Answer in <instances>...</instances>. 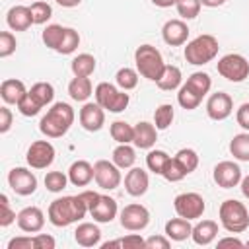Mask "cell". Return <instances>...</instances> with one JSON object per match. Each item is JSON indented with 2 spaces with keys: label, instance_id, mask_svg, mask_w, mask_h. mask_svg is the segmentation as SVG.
<instances>
[{
  "label": "cell",
  "instance_id": "1",
  "mask_svg": "<svg viewBox=\"0 0 249 249\" xmlns=\"http://www.w3.org/2000/svg\"><path fill=\"white\" fill-rule=\"evenodd\" d=\"M88 204L80 195L54 198L49 206V222L56 228H66L74 222H80L88 214Z\"/></svg>",
  "mask_w": 249,
  "mask_h": 249
},
{
  "label": "cell",
  "instance_id": "2",
  "mask_svg": "<svg viewBox=\"0 0 249 249\" xmlns=\"http://www.w3.org/2000/svg\"><path fill=\"white\" fill-rule=\"evenodd\" d=\"M74 117H76L74 109L68 103L58 101L47 111V115H43V119L39 123V130L47 138H60L70 130Z\"/></svg>",
  "mask_w": 249,
  "mask_h": 249
},
{
  "label": "cell",
  "instance_id": "3",
  "mask_svg": "<svg viewBox=\"0 0 249 249\" xmlns=\"http://www.w3.org/2000/svg\"><path fill=\"white\" fill-rule=\"evenodd\" d=\"M134 62L138 74L150 82H158L165 70L163 56L154 45H140L134 53Z\"/></svg>",
  "mask_w": 249,
  "mask_h": 249
},
{
  "label": "cell",
  "instance_id": "4",
  "mask_svg": "<svg viewBox=\"0 0 249 249\" xmlns=\"http://www.w3.org/2000/svg\"><path fill=\"white\" fill-rule=\"evenodd\" d=\"M218 216H220V224L230 233H243L249 228V210L245 208L243 202L235 198L224 200L220 204Z\"/></svg>",
  "mask_w": 249,
  "mask_h": 249
},
{
  "label": "cell",
  "instance_id": "5",
  "mask_svg": "<svg viewBox=\"0 0 249 249\" xmlns=\"http://www.w3.org/2000/svg\"><path fill=\"white\" fill-rule=\"evenodd\" d=\"M54 99V88L49 82H37L27 89L25 97L18 103V109L23 117H35L43 107L53 103Z\"/></svg>",
  "mask_w": 249,
  "mask_h": 249
},
{
  "label": "cell",
  "instance_id": "6",
  "mask_svg": "<svg viewBox=\"0 0 249 249\" xmlns=\"http://www.w3.org/2000/svg\"><path fill=\"white\" fill-rule=\"evenodd\" d=\"M218 49H220V47H218V39H216L214 35L204 33V35H198V37H195L193 41H189L183 54H185V60H187L189 64L202 66V64H208L210 60L216 58Z\"/></svg>",
  "mask_w": 249,
  "mask_h": 249
},
{
  "label": "cell",
  "instance_id": "7",
  "mask_svg": "<svg viewBox=\"0 0 249 249\" xmlns=\"http://www.w3.org/2000/svg\"><path fill=\"white\" fill-rule=\"evenodd\" d=\"M93 95H95V101H97L103 109H107V111H111V113H121V111H124V109L128 107V101H130V97H128V93H126L124 89H119V88H115V86L109 84V82L97 84Z\"/></svg>",
  "mask_w": 249,
  "mask_h": 249
},
{
  "label": "cell",
  "instance_id": "8",
  "mask_svg": "<svg viewBox=\"0 0 249 249\" xmlns=\"http://www.w3.org/2000/svg\"><path fill=\"white\" fill-rule=\"evenodd\" d=\"M218 74L230 82H243L249 76V62L237 53H230L218 60Z\"/></svg>",
  "mask_w": 249,
  "mask_h": 249
},
{
  "label": "cell",
  "instance_id": "9",
  "mask_svg": "<svg viewBox=\"0 0 249 249\" xmlns=\"http://www.w3.org/2000/svg\"><path fill=\"white\" fill-rule=\"evenodd\" d=\"M173 208H175L177 216L187 218V220H196L204 214L206 204H204V198L198 193H181V195L175 196Z\"/></svg>",
  "mask_w": 249,
  "mask_h": 249
},
{
  "label": "cell",
  "instance_id": "10",
  "mask_svg": "<svg viewBox=\"0 0 249 249\" xmlns=\"http://www.w3.org/2000/svg\"><path fill=\"white\" fill-rule=\"evenodd\" d=\"M93 179L99 189L103 191H113L121 185V167H117L109 160H97L93 163Z\"/></svg>",
  "mask_w": 249,
  "mask_h": 249
},
{
  "label": "cell",
  "instance_id": "11",
  "mask_svg": "<svg viewBox=\"0 0 249 249\" xmlns=\"http://www.w3.org/2000/svg\"><path fill=\"white\" fill-rule=\"evenodd\" d=\"M150 224V212L146 206L132 202L121 210V226L128 231H142Z\"/></svg>",
  "mask_w": 249,
  "mask_h": 249
},
{
  "label": "cell",
  "instance_id": "12",
  "mask_svg": "<svg viewBox=\"0 0 249 249\" xmlns=\"http://www.w3.org/2000/svg\"><path fill=\"white\" fill-rule=\"evenodd\" d=\"M25 160L33 169H47L54 161V146L49 140H35L27 148Z\"/></svg>",
  "mask_w": 249,
  "mask_h": 249
},
{
  "label": "cell",
  "instance_id": "13",
  "mask_svg": "<svg viewBox=\"0 0 249 249\" xmlns=\"http://www.w3.org/2000/svg\"><path fill=\"white\" fill-rule=\"evenodd\" d=\"M8 185L16 195L29 196L37 189V177L25 167H14L8 173Z\"/></svg>",
  "mask_w": 249,
  "mask_h": 249
},
{
  "label": "cell",
  "instance_id": "14",
  "mask_svg": "<svg viewBox=\"0 0 249 249\" xmlns=\"http://www.w3.org/2000/svg\"><path fill=\"white\" fill-rule=\"evenodd\" d=\"M212 177L216 181L218 187L222 189H231V187H237L241 183V167L233 161H220L214 165V171H212Z\"/></svg>",
  "mask_w": 249,
  "mask_h": 249
},
{
  "label": "cell",
  "instance_id": "15",
  "mask_svg": "<svg viewBox=\"0 0 249 249\" xmlns=\"http://www.w3.org/2000/svg\"><path fill=\"white\" fill-rule=\"evenodd\" d=\"M231 111H233V101L226 91H216L206 101V113L212 121H224L231 115Z\"/></svg>",
  "mask_w": 249,
  "mask_h": 249
},
{
  "label": "cell",
  "instance_id": "16",
  "mask_svg": "<svg viewBox=\"0 0 249 249\" xmlns=\"http://www.w3.org/2000/svg\"><path fill=\"white\" fill-rule=\"evenodd\" d=\"M80 124L88 132H97L105 124V109L95 101V103H84L80 109Z\"/></svg>",
  "mask_w": 249,
  "mask_h": 249
},
{
  "label": "cell",
  "instance_id": "17",
  "mask_svg": "<svg viewBox=\"0 0 249 249\" xmlns=\"http://www.w3.org/2000/svg\"><path fill=\"white\" fill-rule=\"evenodd\" d=\"M18 226L21 231H27V233H37L43 230L45 226V214L39 206H25L23 210L18 212Z\"/></svg>",
  "mask_w": 249,
  "mask_h": 249
},
{
  "label": "cell",
  "instance_id": "18",
  "mask_svg": "<svg viewBox=\"0 0 249 249\" xmlns=\"http://www.w3.org/2000/svg\"><path fill=\"white\" fill-rule=\"evenodd\" d=\"M161 37L169 47H181L189 39V27L183 19H169L161 27Z\"/></svg>",
  "mask_w": 249,
  "mask_h": 249
},
{
  "label": "cell",
  "instance_id": "19",
  "mask_svg": "<svg viewBox=\"0 0 249 249\" xmlns=\"http://www.w3.org/2000/svg\"><path fill=\"white\" fill-rule=\"evenodd\" d=\"M150 187V177L142 167H130L124 175V189L130 196H142Z\"/></svg>",
  "mask_w": 249,
  "mask_h": 249
},
{
  "label": "cell",
  "instance_id": "20",
  "mask_svg": "<svg viewBox=\"0 0 249 249\" xmlns=\"http://www.w3.org/2000/svg\"><path fill=\"white\" fill-rule=\"evenodd\" d=\"M6 23L12 31H27L33 25V16L29 6H12L6 14Z\"/></svg>",
  "mask_w": 249,
  "mask_h": 249
},
{
  "label": "cell",
  "instance_id": "21",
  "mask_svg": "<svg viewBox=\"0 0 249 249\" xmlns=\"http://www.w3.org/2000/svg\"><path fill=\"white\" fill-rule=\"evenodd\" d=\"M158 140V128L156 124L148 123V121H140L134 126V146L140 150H150Z\"/></svg>",
  "mask_w": 249,
  "mask_h": 249
},
{
  "label": "cell",
  "instance_id": "22",
  "mask_svg": "<svg viewBox=\"0 0 249 249\" xmlns=\"http://www.w3.org/2000/svg\"><path fill=\"white\" fill-rule=\"evenodd\" d=\"M68 179L74 187H86L93 179V165L86 160H78L68 167Z\"/></svg>",
  "mask_w": 249,
  "mask_h": 249
},
{
  "label": "cell",
  "instance_id": "23",
  "mask_svg": "<svg viewBox=\"0 0 249 249\" xmlns=\"http://www.w3.org/2000/svg\"><path fill=\"white\" fill-rule=\"evenodd\" d=\"M74 239L82 247H95L101 241V230L91 222H82L74 230Z\"/></svg>",
  "mask_w": 249,
  "mask_h": 249
},
{
  "label": "cell",
  "instance_id": "24",
  "mask_svg": "<svg viewBox=\"0 0 249 249\" xmlns=\"http://www.w3.org/2000/svg\"><path fill=\"white\" fill-rule=\"evenodd\" d=\"M27 89H25V84L21 80H16V78H10V80H4L2 86H0V97L4 99V103L8 105H18L23 97H25Z\"/></svg>",
  "mask_w": 249,
  "mask_h": 249
},
{
  "label": "cell",
  "instance_id": "25",
  "mask_svg": "<svg viewBox=\"0 0 249 249\" xmlns=\"http://www.w3.org/2000/svg\"><path fill=\"white\" fill-rule=\"evenodd\" d=\"M89 214H91V218L95 222L107 224V222H111L117 216V200L111 198V196H107V195H101L99 200H97V204L89 210Z\"/></svg>",
  "mask_w": 249,
  "mask_h": 249
},
{
  "label": "cell",
  "instance_id": "26",
  "mask_svg": "<svg viewBox=\"0 0 249 249\" xmlns=\"http://www.w3.org/2000/svg\"><path fill=\"white\" fill-rule=\"evenodd\" d=\"M216 235H218V224L214 220H202V222H198L196 226H193V233H191L193 241L196 245H202V247L204 245H210L216 239Z\"/></svg>",
  "mask_w": 249,
  "mask_h": 249
},
{
  "label": "cell",
  "instance_id": "27",
  "mask_svg": "<svg viewBox=\"0 0 249 249\" xmlns=\"http://www.w3.org/2000/svg\"><path fill=\"white\" fill-rule=\"evenodd\" d=\"M193 233V226L191 220L187 218H171L169 222H165V235L171 241H185L187 237H191Z\"/></svg>",
  "mask_w": 249,
  "mask_h": 249
},
{
  "label": "cell",
  "instance_id": "28",
  "mask_svg": "<svg viewBox=\"0 0 249 249\" xmlns=\"http://www.w3.org/2000/svg\"><path fill=\"white\" fill-rule=\"evenodd\" d=\"M95 58L88 53H82L78 56L72 58L70 62V68H72V74L74 76H82V78H89L93 72H95Z\"/></svg>",
  "mask_w": 249,
  "mask_h": 249
},
{
  "label": "cell",
  "instance_id": "29",
  "mask_svg": "<svg viewBox=\"0 0 249 249\" xmlns=\"http://www.w3.org/2000/svg\"><path fill=\"white\" fill-rule=\"evenodd\" d=\"M91 80L89 78H82V76H74L68 84V93L74 101H86L91 95Z\"/></svg>",
  "mask_w": 249,
  "mask_h": 249
},
{
  "label": "cell",
  "instance_id": "30",
  "mask_svg": "<svg viewBox=\"0 0 249 249\" xmlns=\"http://www.w3.org/2000/svg\"><path fill=\"white\" fill-rule=\"evenodd\" d=\"M181 80H183V76H181V70H179V66H173V64H165V70H163L161 78H160L156 84H158V88H160V89H165V91H173V89H177V88L181 86Z\"/></svg>",
  "mask_w": 249,
  "mask_h": 249
},
{
  "label": "cell",
  "instance_id": "31",
  "mask_svg": "<svg viewBox=\"0 0 249 249\" xmlns=\"http://www.w3.org/2000/svg\"><path fill=\"white\" fill-rule=\"evenodd\" d=\"M136 161V152L132 146L128 144H119L115 150H113V163L121 169H130Z\"/></svg>",
  "mask_w": 249,
  "mask_h": 249
},
{
  "label": "cell",
  "instance_id": "32",
  "mask_svg": "<svg viewBox=\"0 0 249 249\" xmlns=\"http://www.w3.org/2000/svg\"><path fill=\"white\" fill-rule=\"evenodd\" d=\"M230 152L239 161H249V132H239L230 142Z\"/></svg>",
  "mask_w": 249,
  "mask_h": 249
},
{
  "label": "cell",
  "instance_id": "33",
  "mask_svg": "<svg viewBox=\"0 0 249 249\" xmlns=\"http://www.w3.org/2000/svg\"><path fill=\"white\" fill-rule=\"evenodd\" d=\"M185 84H187L196 95L204 97V95L210 91V88H212V78H210L206 72H193V74L187 78Z\"/></svg>",
  "mask_w": 249,
  "mask_h": 249
},
{
  "label": "cell",
  "instance_id": "34",
  "mask_svg": "<svg viewBox=\"0 0 249 249\" xmlns=\"http://www.w3.org/2000/svg\"><path fill=\"white\" fill-rule=\"evenodd\" d=\"M111 138L119 144H130L134 140V126H130L126 121H115L111 123Z\"/></svg>",
  "mask_w": 249,
  "mask_h": 249
},
{
  "label": "cell",
  "instance_id": "35",
  "mask_svg": "<svg viewBox=\"0 0 249 249\" xmlns=\"http://www.w3.org/2000/svg\"><path fill=\"white\" fill-rule=\"evenodd\" d=\"M64 33H66V27H62V25H58V23H51V25H47L45 27V31H43V43L49 47V49H58L60 47V43H62V39H64Z\"/></svg>",
  "mask_w": 249,
  "mask_h": 249
},
{
  "label": "cell",
  "instance_id": "36",
  "mask_svg": "<svg viewBox=\"0 0 249 249\" xmlns=\"http://www.w3.org/2000/svg\"><path fill=\"white\" fill-rule=\"evenodd\" d=\"M115 82H117V86H119L121 89H124V91L134 89V88L138 86V72L132 70V68H128V66L119 68L117 74H115Z\"/></svg>",
  "mask_w": 249,
  "mask_h": 249
},
{
  "label": "cell",
  "instance_id": "37",
  "mask_svg": "<svg viewBox=\"0 0 249 249\" xmlns=\"http://www.w3.org/2000/svg\"><path fill=\"white\" fill-rule=\"evenodd\" d=\"M177 101H179V105L183 107V109H187V111H193V109H196L198 105H200V101H202V97L200 95H196L187 84H183L181 88H179V93H177Z\"/></svg>",
  "mask_w": 249,
  "mask_h": 249
},
{
  "label": "cell",
  "instance_id": "38",
  "mask_svg": "<svg viewBox=\"0 0 249 249\" xmlns=\"http://www.w3.org/2000/svg\"><path fill=\"white\" fill-rule=\"evenodd\" d=\"M173 117H175V113H173V105H169V103H161V105L156 109V113H154V124H156V128H158V130H165V128H169V124L173 123Z\"/></svg>",
  "mask_w": 249,
  "mask_h": 249
},
{
  "label": "cell",
  "instance_id": "39",
  "mask_svg": "<svg viewBox=\"0 0 249 249\" xmlns=\"http://www.w3.org/2000/svg\"><path fill=\"white\" fill-rule=\"evenodd\" d=\"M167 160H169V154L167 152H163V150H150L148 156H146V165H148V169L152 173L161 175Z\"/></svg>",
  "mask_w": 249,
  "mask_h": 249
},
{
  "label": "cell",
  "instance_id": "40",
  "mask_svg": "<svg viewBox=\"0 0 249 249\" xmlns=\"http://www.w3.org/2000/svg\"><path fill=\"white\" fill-rule=\"evenodd\" d=\"M175 160L183 165V169L187 173H193L196 167H198V154L193 150V148H181L177 154H175Z\"/></svg>",
  "mask_w": 249,
  "mask_h": 249
},
{
  "label": "cell",
  "instance_id": "41",
  "mask_svg": "<svg viewBox=\"0 0 249 249\" xmlns=\"http://www.w3.org/2000/svg\"><path fill=\"white\" fill-rule=\"evenodd\" d=\"M161 175H163L169 183H177V181L185 179L189 173L183 169V165H181L175 158H169V160H167V163H165V167H163V171H161Z\"/></svg>",
  "mask_w": 249,
  "mask_h": 249
},
{
  "label": "cell",
  "instance_id": "42",
  "mask_svg": "<svg viewBox=\"0 0 249 249\" xmlns=\"http://www.w3.org/2000/svg\"><path fill=\"white\" fill-rule=\"evenodd\" d=\"M68 175H64L62 171H49L47 175H45V187H47V191H51V193H60V191H64L66 189V185H68Z\"/></svg>",
  "mask_w": 249,
  "mask_h": 249
},
{
  "label": "cell",
  "instance_id": "43",
  "mask_svg": "<svg viewBox=\"0 0 249 249\" xmlns=\"http://www.w3.org/2000/svg\"><path fill=\"white\" fill-rule=\"evenodd\" d=\"M29 8H31L33 23H37V25H43V23H47V21L51 19V16H53V8H51V4H47V2H43V0H37V2H33Z\"/></svg>",
  "mask_w": 249,
  "mask_h": 249
},
{
  "label": "cell",
  "instance_id": "44",
  "mask_svg": "<svg viewBox=\"0 0 249 249\" xmlns=\"http://www.w3.org/2000/svg\"><path fill=\"white\" fill-rule=\"evenodd\" d=\"M200 0H177L175 8H177V14L183 18V19H195L200 12Z\"/></svg>",
  "mask_w": 249,
  "mask_h": 249
},
{
  "label": "cell",
  "instance_id": "45",
  "mask_svg": "<svg viewBox=\"0 0 249 249\" xmlns=\"http://www.w3.org/2000/svg\"><path fill=\"white\" fill-rule=\"evenodd\" d=\"M78 45H80V35H78V31L72 29V27H66L64 39H62V43H60V47L56 49V53H60V54H72V53L78 49Z\"/></svg>",
  "mask_w": 249,
  "mask_h": 249
},
{
  "label": "cell",
  "instance_id": "46",
  "mask_svg": "<svg viewBox=\"0 0 249 249\" xmlns=\"http://www.w3.org/2000/svg\"><path fill=\"white\" fill-rule=\"evenodd\" d=\"M18 220L16 212L10 208V202H8V196L6 195H0V226L2 228H8L10 224H14Z\"/></svg>",
  "mask_w": 249,
  "mask_h": 249
},
{
  "label": "cell",
  "instance_id": "47",
  "mask_svg": "<svg viewBox=\"0 0 249 249\" xmlns=\"http://www.w3.org/2000/svg\"><path fill=\"white\" fill-rule=\"evenodd\" d=\"M16 37L10 31H2L0 33V58H8L10 54H14L16 51Z\"/></svg>",
  "mask_w": 249,
  "mask_h": 249
},
{
  "label": "cell",
  "instance_id": "48",
  "mask_svg": "<svg viewBox=\"0 0 249 249\" xmlns=\"http://www.w3.org/2000/svg\"><path fill=\"white\" fill-rule=\"evenodd\" d=\"M123 247L124 249H140V247H146V239H142V235L138 233H128L126 237L121 239Z\"/></svg>",
  "mask_w": 249,
  "mask_h": 249
},
{
  "label": "cell",
  "instance_id": "49",
  "mask_svg": "<svg viewBox=\"0 0 249 249\" xmlns=\"http://www.w3.org/2000/svg\"><path fill=\"white\" fill-rule=\"evenodd\" d=\"M171 245V239L165 235H150L146 239V249H167Z\"/></svg>",
  "mask_w": 249,
  "mask_h": 249
},
{
  "label": "cell",
  "instance_id": "50",
  "mask_svg": "<svg viewBox=\"0 0 249 249\" xmlns=\"http://www.w3.org/2000/svg\"><path fill=\"white\" fill-rule=\"evenodd\" d=\"M33 245H35V249H54L56 241H54V237H53V235L37 233V235L33 237Z\"/></svg>",
  "mask_w": 249,
  "mask_h": 249
},
{
  "label": "cell",
  "instance_id": "51",
  "mask_svg": "<svg viewBox=\"0 0 249 249\" xmlns=\"http://www.w3.org/2000/svg\"><path fill=\"white\" fill-rule=\"evenodd\" d=\"M8 249H35V245H33V237H25V235L14 237V239H10Z\"/></svg>",
  "mask_w": 249,
  "mask_h": 249
},
{
  "label": "cell",
  "instance_id": "52",
  "mask_svg": "<svg viewBox=\"0 0 249 249\" xmlns=\"http://www.w3.org/2000/svg\"><path fill=\"white\" fill-rule=\"evenodd\" d=\"M235 119H237V124L249 132V103H243L239 105L237 113H235Z\"/></svg>",
  "mask_w": 249,
  "mask_h": 249
},
{
  "label": "cell",
  "instance_id": "53",
  "mask_svg": "<svg viewBox=\"0 0 249 249\" xmlns=\"http://www.w3.org/2000/svg\"><path fill=\"white\" fill-rule=\"evenodd\" d=\"M12 121H14V117H12V111H10L6 105H4V107H0V132H2V134L10 130V126H12Z\"/></svg>",
  "mask_w": 249,
  "mask_h": 249
},
{
  "label": "cell",
  "instance_id": "54",
  "mask_svg": "<svg viewBox=\"0 0 249 249\" xmlns=\"http://www.w3.org/2000/svg\"><path fill=\"white\" fill-rule=\"evenodd\" d=\"M80 196L84 198V202L88 204V210H91L95 204H97V200H99V193H95V191H84V193H80Z\"/></svg>",
  "mask_w": 249,
  "mask_h": 249
},
{
  "label": "cell",
  "instance_id": "55",
  "mask_svg": "<svg viewBox=\"0 0 249 249\" xmlns=\"http://www.w3.org/2000/svg\"><path fill=\"white\" fill-rule=\"evenodd\" d=\"M218 247H245V243L237 237H224L218 239Z\"/></svg>",
  "mask_w": 249,
  "mask_h": 249
},
{
  "label": "cell",
  "instance_id": "56",
  "mask_svg": "<svg viewBox=\"0 0 249 249\" xmlns=\"http://www.w3.org/2000/svg\"><path fill=\"white\" fill-rule=\"evenodd\" d=\"M152 4L158 8H171L177 4V0H152Z\"/></svg>",
  "mask_w": 249,
  "mask_h": 249
},
{
  "label": "cell",
  "instance_id": "57",
  "mask_svg": "<svg viewBox=\"0 0 249 249\" xmlns=\"http://www.w3.org/2000/svg\"><path fill=\"white\" fill-rule=\"evenodd\" d=\"M226 0H200V4L202 6H206V8H218V6H222Z\"/></svg>",
  "mask_w": 249,
  "mask_h": 249
},
{
  "label": "cell",
  "instance_id": "58",
  "mask_svg": "<svg viewBox=\"0 0 249 249\" xmlns=\"http://www.w3.org/2000/svg\"><path fill=\"white\" fill-rule=\"evenodd\" d=\"M82 0H56V4H60L62 8H76Z\"/></svg>",
  "mask_w": 249,
  "mask_h": 249
},
{
  "label": "cell",
  "instance_id": "59",
  "mask_svg": "<svg viewBox=\"0 0 249 249\" xmlns=\"http://www.w3.org/2000/svg\"><path fill=\"white\" fill-rule=\"evenodd\" d=\"M241 193H243L245 198H249V175L241 179Z\"/></svg>",
  "mask_w": 249,
  "mask_h": 249
},
{
  "label": "cell",
  "instance_id": "60",
  "mask_svg": "<svg viewBox=\"0 0 249 249\" xmlns=\"http://www.w3.org/2000/svg\"><path fill=\"white\" fill-rule=\"evenodd\" d=\"M101 247H103V249H109V247H123V243H121V239H117V241H107V243H103Z\"/></svg>",
  "mask_w": 249,
  "mask_h": 249
},
{
  "label": "cell",
  "instance_id": "61",
  "mask_svg": "<svg viewBox=\"0 0 249 249\" xmlns=\"http://www.w3.org/2000/svg\"><path fill=\"white\" fill-rule=\"evenodd\" d=\"M245 247H249V241H245Z\"/></svg>",
  "mask_w": 249,
  "mask_h": 249
}]
</instances>
